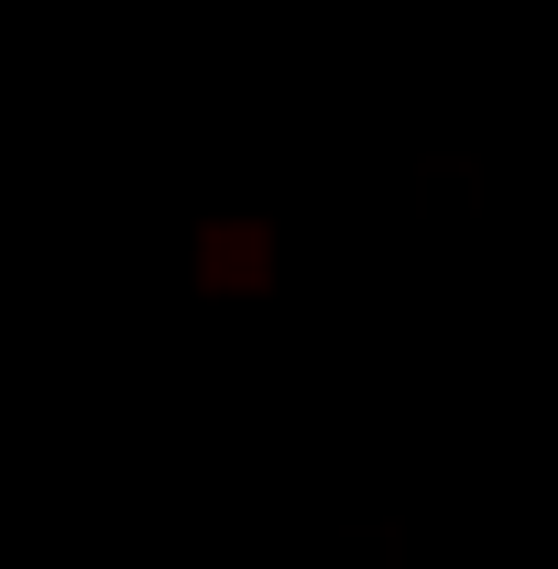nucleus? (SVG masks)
Segmentation results:
<instances>
[{
	"instance_id": "1",
	"label": "nucleus",
	"mask_w": 558,
	"mask_h": 569,
	"mask_svg": "<svg viewBox=\"0 0 558 569\" xmlns=\"http://www.w3.org/2000/svg\"><path fill=\"white\" fill-rule=\"evenodd\" d=\"M198 274L209 284H263L275 274V241H263L252 219H209V230H198Z\"/></svg>"
}]
</instances>
